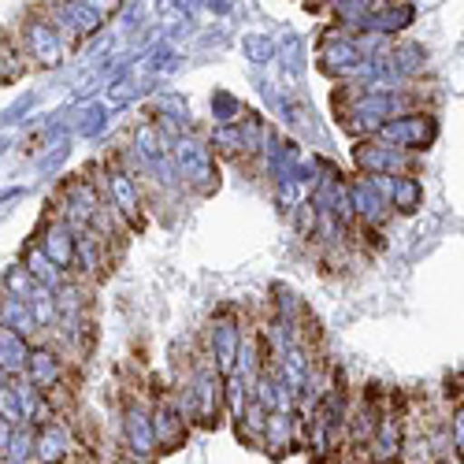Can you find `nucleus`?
<instances>
[{
  "mask_svg": "<svg viewBox=\"0 0 464 464\" xmlns=\"http://www.w3.org/2000/svg\"><path fill=\"white\" fill-rule=\"evenodd\" d=\"M71 450H74V439H71V431L63 428L60 420L45 423V428L37 431V446H34L37 464H63L71 457Z\"/></svg>",
  "mask_w": 464,
  "mask_h": 464,
  "instance_id": "0eeeda50",
  "label": "nucleus"
},
{
  "mask_svg": "<svg viewBox=\"0 0 464 464\" xmlns=\"http://www.w3.org/2000/svg\"><path fill=\"white\" fill-rule=\"evenodd\" d=\"M379 138L382 141H394V149H423V145L435 138V123L428 120V115H405V120L382 123L379 127Z\"/></svg>",
  "mask_w": 464,
  "mask_h": 464,
  "instance_id": "423d86ee",
  "label": "nucleus"
},
{
  "mask_svg": "<svg viewBox=\"0 0 464 464\" xmlns=\"http://www.w3.org/2000/svg\"><path fill=\"white\" fill-rule=\"evenodd\" d=\"M30 379H34V386H42V391L49 394L53 386H60V379H63V361L53 350H34L30 353Z\"/></svg>",
  "mask_w": 464,
  "mask_h": 464,
  "instance_id": "9b49d317",
  "label": "nucleus"
},
{
  "mask_svg": "<svg viewBox=\"0 0 464 464\" xmlns=\"http://www.w3.org/2000/svg\"><path fill=\"white\" fill-rule=\"evenodd\" d=\"M179 160H182L186 179H208V157H205V149L182 145V149H179Z\"/></svg>",
  "mask_w": 464,
  "mask_h": 464,
  "instance_id": "2eb2a0df",
  "label": "nucleus"
},
{
  "mask_svg": "<svg viewBox=\"0 0 464 464\" xmlns=\"http://www.w3.org/2000/svg\"><path fill=\"white\" fill-rule=\"evenodd\" d=\"M238 345H242V334L235 324H216L212 327V361L219 364V372H230L235 368V357H238Z\"/></svg>",
  "mask_w": 464,
  "mask_h": 464,
  "instance_id": "f8f14e48",
  "label": "nucleus"
},
{
  "mask_svg": "<svg viewBox=\"0 0 464 464\" xmlns=\"http://www.w3.org/2000/svg\"><path fill=\"white\" fill-rule=\"evenodd\" d=\"M23 42H26V60H42V63L60 60V30L42 19L23 30Z\"/></svg>",
  "mask_w": 464,
  "mask_h": 464,
  "instance_id": "6e6552de",
  "label": "nucleus"
},
{
  "mask_svg": "<svg viewBox=\"0 0 464 464\" xmlns=\"http://www.w3.org/2000/svg\"><path fill=\"white\" fill-rule=\"evenodd\" d=\"M223 372H219V364L212 361H201L198 368H193V375H189V386H186V398H182V409L198 420V423H205V428H212V423L219 420V412H223Z\"/></svg>",
  "mask_w": 464,
  "mask_h": 464,
  "instance_id": "f257e3e1",
  "label": "nucleus"
},
{
  "mask_svg": "<svg viewBox=\"0 0 464 464\" xmlns=\"http://www.w3.org/2000/svg\"><path fill=\"white\" fill-rule=\"evenodd\" d=\"M357 164L368 168L372 175H394V171L405 168V157H401L398 149H391V145H372V141H364V145H357Z\"/></svg>",
  "mask_w": 464,
  "mask_h": 464,
  "instance_id": "9d476101",
  "label": "nucleus"
},
{
  "mask_svg": "<svg viewBox=\"0 0 464 464\" xmlns=\"http://www.w3.org/2000/svg\"><path fill=\"white\" fill-rule=\"evenodd\" d=\"M264 442L272 450H286L294 442V416L286 409L267 412V428H264Z\"/></svg>",
  "mask_w": 464,
  "mask_h": 464,
  "instance_id": "ddd939ff",
  "label": "nucleus"
},
{
  "mask_svg": "<svg viewBox=\"0 0 464 464\" xmlns=\"http://www.w3.org/2000/svg\"><path fill=\"white\" fill-rule=\"evenodd\" d=\"M127 464H141V460H127Z\"/></svg>",
  "mask_w": 464,
  "mask_h": 464,
  "instance_id": "6ab92c4d",
  "label": "nucleus"
},
{
  "mask_svg": "<svg viewBox=\"0 0 464 464\" xmlns=\"http://www.w3.org/2000/svg\"><path fill=\"white\" fill-rule=\"evenodd\" d=\"M450 435H453V450H457V457L464 460V401L453 409V420H450Z\"/></svg>",
  "mask_w": 464,
  "mask_h": 464,
  "instance_id": "f3484780",
  "label": "nucleus"
},
{
  "mask_svg": "<svg viewBox=\"0 0 464 464\" xmlns=\"http://www.w3.org/2000/svg\"><path fill=\"white\" fill-rule=\"evenodd\" d=\"M108 189L115 198V212L123 219H138L141 216V193H138V182L127 168H111L108 171Z\"/></svg>",
  "mask_w": 464,
  "mask_h": 464,
  "instance_id": "1a4fd4ad",
  "label": "nucleus"
},
{
  "mask_svg": "<svg viewBox=\"0 0 464 464\" xmlns=\"http://www.w3.org/2000/svg\"><path fill=\"white\" fill-rule=\"evenodd\" d=\"M186 420H189V412L171 394H160L157 401H152V423H157L160 450H175L186 439Z\"/></svg>",
  "mask_w": 464,
  "mask_h": 464,
  "instance_id": "39448f33",
  "label": "nucleus"
},
{
  "mask_svg": "<svg viewBox=\"0 0 464 464\" xmlns=\"http://www.w3.org/2000/svg\"><path fill=\"white\" fill-rule=\"evenodd\" d=\"M401 457H405V416L386 405L375 439L368 446V464H398Z\"/></svg>",
  "mask_w": 464,
  "mask_h": 464,
  "instance_id": "f03ea898",
  "label": "nucleus"
},
{
  "mask_svg": "<svg viewBox=\"0 0 464 464\" xmlns=\"http://www.w3.org/2000/svg\"><path fill=\"white\" fill-rule=\"evenodd\" d=\"M123 435H127V450L138 460L157 453L160 439H157V423H152V409L149 405H141V401L127 405V412H123Z\"/></svg>",
  "mask_w": 464,
  "mask_h": 464,
  "instance_id": "7ed1b4c3",
  "label": "nucleus"
},
{
  "mask_svg": "<svg viewBox=\"0 0 464 464\" xmlns=\"http://www.w3.org/2000/svg\"><path fill=\"white\" fill-rule=\"evenodd\" d=\"M386 198L394 201L398 212H412L420 205V182L409 175H391V186H386Z\"/></svg>",
  "mask_w": 464,
  "mask_h": 464,
  "instance_id": "4468645a",
  "label": "nucleus"
},
{
  "mask_svg": "<svg viewBox=\"0 0 464 464\" xmlns=\"http://www.w3.org/2000/svg\"><path fill=\"white\" fill-rule=\"evenodd\" d=\"M297 227L304 230V235H313V227H316V208H313V205H301V212H297Z\"/></svg>",
  "mask_w": 464,
  "mask_h": 464,
  "instance_id": "a211bd4d",
  "label": "nucleus"
},
{
  "mask_svg": "<svg viewBox=\"0 0 464 464\" xmlns=\"http://www.w3.org/2000/svg\"><path fill=\"white\" fill-rule=\"evenodd\" d=\"M23 56L26 53H19L15 45H8V37H5V86L15 82L19 74H23Z\"/></svg>",
  "mask_w": 464,
  "mask_h": 464,
  "instance_id": "dca6fc26",
  "label": "nucleus"
},
{
  "mask_svg": "<svg viewBox=\"0 0 464 464\" xmlns=\"http://www.w3.org/2000/svg\"><path fill=\"white\" fill-rule=\"evenodd\" d=\"M42 253L60 267V272H71L79 264V238H74V227L67 219H53L42 230Z\"/></svg>",
  "mask_w": 464,
  "mask_h": 464,
  "instance_id": "20e7f679",
  "label": "nucleus"
}]
</instances>
